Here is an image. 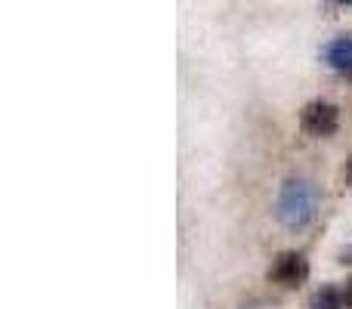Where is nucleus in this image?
I'll list each match as a JSON object with an SVG mask.
<instances>
[{"label":"nucleus","mask_w":352,"mask_h":309,"mask_svg":"<svg viewBox=\"0 0 352 309\" xmlns=\"http://www.w3.org/2000/svg\"><path fill=\"white\" fill-rule=\"evenodd\" d=\"M275 217L287 229H303L316 217V189L303 176H291L281 182L278 201H275Z\"/></svg>","instance_id":"nucleus-1"},{"label":"nucleus","mask_w":352,"mask_h":309,"mask_svg":"<svg viewBox=\"0 0 352 309\" xmlns=\"http://www.w3.org/2000/svg\"><path fill=\"white\" fill-rule=\"evenodd\" d=\"M300 127L309 136H334L337 127H340V109L334 103H324V99H316L309 103L303 111H300Z\"/></svg>","instance_id":"nucleus-2"},{"label":"nucleus","mask_w":352,"mask_h":309,"mask_svg":"<svg viewBox=\"0 0 352 309\" xmlns=\"http://www.w3.org/2000/svg\"><path fill=\"white\" fill-rule=\"evenodd\" d=\"M269 279H272L275 285H281V288L303 285V281L309 279V260H306L303 254H297V251H287V254H281L278 260L272 263Z\"/></svg>","instance_id":"nucleus-3"},{"label":"nucleus","mask_w":352,"mask_h":309,"mask_svg":"<svg viewBox=\"0 0 352 309\" xmlns=\"http://www.w3.org/2000/svg\"><path fill=\"white\" fill-rule=\"evenodd\" d=\"M322 59H324V65L334 68V72L349 74L352 72V34H340V37L324 43Z\"/></svg>","instance_id":"nucleus-4"},{"label":"nucleus","mask_w":352,"mask_h":309,"mask_svg":"<svg viewBox=\"0 0 352 309\" xmlns=\"http://www.w3.org/2000/svg\"><path fill=\"white\" fill-rule=\"evenodd\" d=\"M309 309H343V294L337 288H318L309 300Z\"/></svg>","instance_id":"nucleus-5"},{"label":"nucleus","mask_w":352,"mask_h":309,"mask_svg":"<svg viewBox=\"0 0 352 309\" xmlns=\"http://www.w3.org/2000/svg\"><path fill=\"white\" fill-rule=\"evenodd\" d=\"M343 306L352 309V281H349L346 288H343Z\"/></svg>","instance_id":"nucleus-6"},{"label":"nucleus","mask_w":352,"mask_h":309,"mask_svg":"<svg viewBox=\"0 0 352 309\" xmlns=\"http://www.w3.org/2000/svg\"><path fill=\"white\" fill-rule=\"evenodd\" d=\"M343 182H346V186H352V155H349L346 167H343Z\"/></svg>","instance_id":"nucleus-7"}]
</instances>
